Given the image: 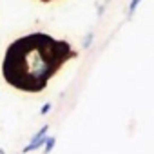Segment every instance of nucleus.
Here are the masks:
<instances>
[{
    "mask_svg": "<svg viewBox=\"0 0 154 154\" xmlns=\"http://www.w3.org/2000/svg\"><path fill=\"white\" fill-rule=\"evenodd\" d=\"M69 58H74V53L67 42L35 33L17 40L8 49L4 76L17 89L36 93L45 87L47 80Z\"/></svg>",
    "mask_w": 154,
    "mask_h": 154,
    "instance_id": "nucleus-1",
    "label": "nucleus"
},
{
    "mask_svg": "<svg viewBox=\"0 0 154 154\" xmlns=\"http://www.w3.org/2000/svg\"><path fill=\"white\" fill-rule=\"evenodd\" d=\"M47 125H44L33 138H31V141L24 147V150L22 152H31V150H36V149H40L42 145H45V141H47Z\"/></svg>",
    "mask_w": 154,
    "mask_h": 154,
    "instance_id": "nucleus-2",
    "label": "nucleus"
},
{
    "mask_svg": "<svg viewBox=\"0 0 154 154\" xmlns=\"http://www.w3.org/2000/svg\"><path fill=\"white\" fill-rule=\"evenodd\" d=\"M54 145H56V138H54V136H47V141H45V145H44V152L49 154Z\"/></svg>",
    "mask_w": 154,
    "mask_h": 154,
    "instance_id": "nucleus-3",
    "label": "nucleus"
},
{
    "mask_svg": "<svg viewBox=\"0 0 154 154\" xmlns=\"http://www.w3.org/2000/svg\"><path fill=\"white\" fill-rule=\"evenodd\" d=\"M140 2H141V0H131V6H129V15H132V13L138 9Z\"/></svg>",
    "mask_w": 154,
    "mask_h": 154,
    "instance_id": "nucleus-4",
    "label": "nucleus"
},
{
    "mask_svg": "<svg viewBox=\"0 0 154 154\" xmlns=\"http://www.w3.org/2000/svg\"><path fill=\"white\" fill-rule=\"evenodd\" d=\"M93 36H94V35H93V33H89V35H87V36H85V40H84V45H82V47H84V49H87V47H89V45H91V42H93Z\"/></svg>",
    "mask_w": 154,
    "mask_h": 154,
    "instance_id": "nucleus-5",
    "label": "nucleus"
},
{
    "mask_svg": "<svg viewBox=\"0 0 154 154\" xmlns=\"http://www.w3.org/2000/svg\"><path fill=\"white\" fill-rule=\"evenodd\" d=\"M49 109H51V103H44V107L40 109V114H47Z\"/></svg>",
    "mask_w": 154,
    "mask_h": 154,
    "instance_id": "nucleus-6",
    "label": "nucleus"
},
{
    "mask_svg": "<svg viewBox=\"0 0 154 154\" xmlns=\"http://www.w3.org/2000/svg\"><path fill=\"white\" fill-rule=\"evenodd\" d=\"M0 154H6V150H4V149H0Z\"/></svg>",
    "mask_w": 154,
    "mask_h": 154,
    "instance_id": "nucleus-7",
    "label": "nucleus"
}]
</instances>
